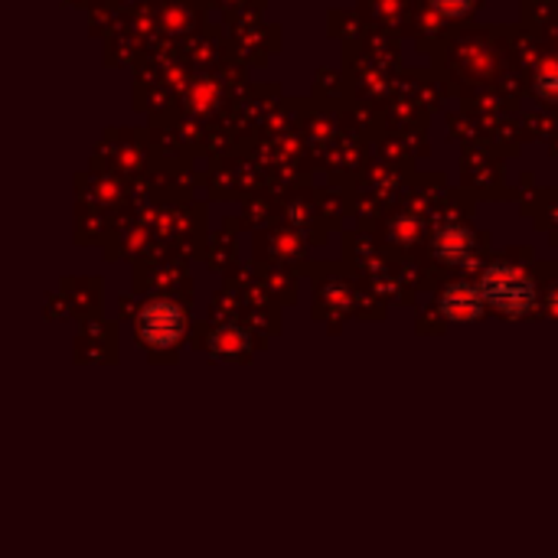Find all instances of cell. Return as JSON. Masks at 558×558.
Instances as JSON below:
<instances>
[{
	"instance_id": "obj_5",
	"label": "cell",
	"mask_w": 558,
	"mask_h": 558,
	"mask_svg": "<svg viewBox=\"0 0 558 558\" xmlns=\"http://www.w3.org/2000/svg\"><path fill=\"white\" fill-rule=\"evenodd\" d=\"M209 350H213L216 356H239V353L248 350V337H245V330H239L235 324H226V327H219V330L213 333Z\"/></svg>"
},
{
	"instance_id": "obj_7",
	"label": "cell",
	"mask_w": 558,
	"mask_h": 558,
	"mask_svg": "<svg viewBox=\"0 0 558 558\" xmlns=\"http://www.w3.org/2000/svg\"><path fill=\"white\" fill-rule=\"evenodd\" d=\"M477 0H432V7L441 13V16H464L474 10Z\"/></svg>"
},
{
	"instance_id": "obj_6",
	"label": "cell",
	"mask_w": 558,
	"mask_h": 558,
	"mask_svg": "<svg viewBox=\"0 0 558 558\" xmlns=\"http://www.w3.org/2000/svg\"><path fill=\"white\" fill-rule=\"evenodd\" d=\"M536 92L549 101H558V62H546L536 75Z\"/></svg>"
},
{
	"instance_id": "obj_3",
	"label": "cell",
	"mask_w": 558,
	"mask_h": 558,
	"mask_svg": "<svg viewBox=\"0 0 558 558\" xmlns=\"http://www.w3.org/2000/svg\"><path fill=\"white\" fill-rule=\"evenodd\" d=\"M441 314L454 324L477 320L484 314V291H477L471 284H451L441 294Z\"/></svg>"
},
{
	"instance_id": "obj_4",
	"label": "cell",
	"mask_w": 558,
	"mask_h": 558,
	"mask_svg": "<svg viewBox=\"0 0 558 558\" xmlns=\"http://www.w3.org/2000/svg\"><path fill=\"white\" fill-rule=\"evenodd\" d=\"M471 248H474V235L458 226V222H445L435 229V255L448 265H464L471 258Z\"/></svg>"
},
{
	"instance_id": "obj_8",
	"label": "cell",
	"mask_w": 558,
	"mask_h": 558,
	"mask_svg": "<svg viewBox=\"0 0 558 558\" xmlns=\"http://www.w3.org/2000/svg\"><path fill=\"white\" fill-rule=\"evenodd\" d=\"M549 304H553V311H556V314H558V288H556V291H553V298H549Z\"/></svg>"
},
{
	"instance_id": "obj_1",
	"label": "cell",
	"mask_w": 558,
	"mask_h": 558,
	"mask_svg": "<svg viewBox=\"0 0 558 558\" xmlns=\"http://www.w3.org/2000/svg\"><path fill=\"white\" fill-rule=\"evenodd\" d=\"M481 291H484V301L494 304L497 311L504 314H526L533 311L536 304V284L533 278L523 271V268H513V265H494L484 271V281H481Z\"/></svg>"
},
{
	"instance_id": "obj_2",
	"label": "cell",
	"mask_w": 558,
	"mask_h": 558,
	"mask_svg": "<svg viewBox=\"0 0 558 558\" xmlns=\"http://www.w3.org/2000/svg\"><path fill=\"white\" fill-rule=\"evenodd\" d=\"M137 327H141V337H144L150 347L167 350V347H173V343L183 337V314H180V307L170 304V301H154V304H147V307L141 311Z\"/></svg>"
}]
</instances>
